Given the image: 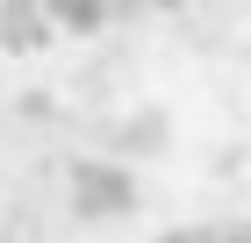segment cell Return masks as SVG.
<instances>
[{
  "label": "cell",
  "instance_id": "1",
  "mask_svg": "<svg viewBox=\"0 0 251 243\" xmlns=\"http://www.w3.org/2000/svg\"><path fill=\"white\" fill-rule=\"evenodd\" d=\"M72 215L79 222H122V215H136V172L122 157H79L72 165Z\"/></svg>",
  "mask_w": 251,
  "mask_h": 243
},
{
  "label": "cell",
  "instance_id": "2",
  "mask_svg": "<svg viewBox=\"0 0 251 243\" xmlns=\"http://www.w3.org/2000/svg\"><path fill=\"white\" fill-rule=\"evenodd\" d=\"M50 29H58V15H50L43 0H0V50L29 57V50L50 43Z\"/></svg>",
  "mask_w": 251,
  "mask_h": 243
},
{
  "label": "cell",
  "instance_id": "3",
  "mask_svg": "<svg viewBox=\"0 0 251 243\" xmlns=\"http://www.w3.org/2000/svg\"><path fill=\"white\" fill-rule=\"evenodd\" d=\"M158 143H165V122L158 114H129L115 129V150H129V157H158Z\"/></svg>",
  "mask_w": 251,
  "mask_h": 243
}]
</instances>
